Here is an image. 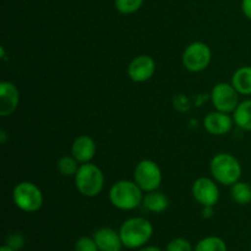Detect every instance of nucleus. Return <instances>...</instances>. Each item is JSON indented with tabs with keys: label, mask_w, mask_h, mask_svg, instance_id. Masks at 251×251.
Masks as SVG:
<instances>
[{
	"label": "nucleus",
	"mask_w": 251,
	"mask_h": 251,
	"mask_svg": "<svg viewBox=\"0 0 251 251\" xmlns=\"http://www.w3.org/2000/svg\"><path fill=\"white\" fill-rule=\"evenodd\" d=\"M123 245L127 249L145 247L153 234V227L146 218L132 217L125 221L119 229Z\"/></svg>",
	"instance_id": "1"
},
{
	"label": "nucleus",
	"mask_w": 251,
	"mask_h": 251,
	"mask_svg": "<svg viewBox=\"0 0 251 251\" xmlns=\"http://www.w3.org/2000/svg\"><path fill=\"white\" fill-rule=\"evenodd\" d=\"M109 200L119 210L132 211L142 205L144 191L135 181L119 180L110 188Z\"/></svg>",
	"instance_id": "2"
},
{
	"label": "nucleus",
	"mask_w": 251,
	"mask_h": 251,
	"mask_svg": "<svg viewBox=\"0 0 251 251\" xmlns=\"http://www.w3.org/2000/svg\"><path fill=\"white\" fill-rule=\"evenodd\" d=\"M210 172L217 183L226 186H232L239 181L242 176V164L230 153H218L211 159Z\"/></svg>",
	"instance_id": "3"
},
{
	"label": "nucleus",
	"mask_w": 251,
	"mask_h": 251,
	"mask_svg": "<svg viewBox=\"0 0 251 251\" xmlns=\"http://www.w3.org/2000/svg\"><path fill=\"white\" fill-rule=\"evenodd\" d=\"M75 186L78 193L86 198H95L104 188V174L93 163H83L75 174Z\"/></svg>",
	"instance_id": "4"
},
{
	"label": "nucleus",
	"mask_w": 251,
	"mask_h": 251,
	"mask_svg": "<svg viewBox=\"0 0 251 251\" xmlns=\"http://www.w3.org/2000/svg\"><path fill=\"white\" fill-rule=\"evenodd\" d=\"M12 200L19 210L26 213H33L41 210L43 205V194L36 184L21 181L14 188Z\"/></svg>",
	"instance_id": "5"
},
{
	"label": "nucleus",
	"mask_w": 251,
	"mask_h": 251,
	"mask_svg": "<svg viewBox=\"0 0 251 251\" xmlns=\"http://www.w3.org/2000/svg\"><path fill=\"white\" fill-rule=\"evenodd\" d=\"M134 181L142 191H154L162 184V171L152 159H142L136 164L134 171Z\"/></svg>",
	"instance_id": "6"
},
{
	"label": "nucleus",
	"mask_w": 251,
	"mask_h": 251,
	"mask_svg": "<svg viewBox=\"0 0 251 251\" xmlns=\"http://www.w3.org/2000/svg\"><path fill=\"white\" fill-rule=\"evenodd\" d=\"M212 51L203 42H193L183 51L181 63L186 70L191 73H200L205 70L211 63Z\"/></svg>",
	"instance_id": "7"
},
{
	"label": "nucleus",
	"mask_w": 251,
	"mask_h": 251,
	"mask_svg": "<svg viewBox=\"0 0 251 251\" xmlns=\"http://www.w3.org/2000/svg\"><path fill=\"white\" fill-rule=\"evenodd\" d=\"M239 93L232 83L220 82L211 91V100L216 110L225 113H233L239 104Z\"/></svg>",
	"instance_id": "8"
},
{
	"label": "nucleus",
	"mask_w": 251,
	"mask_h": 251,
	"mask_svg": "<svg viewBox=\"0 0 251 251\" xmlns=\"http://www.w3.org/2000/svg\"><path fill=\"white\" fill-rule=\"evenodd\" d=\"M217 181L210 178H199L194 181L191 193L194 199L203 206H213L220 200V189L217 186Z\"/></svg>",
	"instance_id": "9"
},
{
	"label": "nucleus",
	"mask_w": 251,
	"mask_h": 251,
	"mask_svg": "<svg viewBox=\"0 0 251 251\" xmlns=\"http://www.w3.org/2000/svg\"><path fill=\"white\" fill-rule=\"evenodd\" d=\"M156 73V61L149 55H137L127 66V75L134 82L141 83L149 81Z\"/></svg>",
	"instance_id": "10"
},
{
	"label": "nucleus",
	"mask_w": 251,
	"mask_h": 251,
	"mask_svg": "<svg viewBox=\"0 0 251 251\" xmlns=\"http://www.w3.org/2000/svg\"><path fill=\"white\" fill-rule=\"evenodd\" d=\"M234 124V119L228 113L220 112V110L208 113L203 119V127L206 131L216 136L228 134Z\"/></svg>",
	"instance_id": "11"
},
{
	"label": "nucleus",
	"mask_w": 251,
	"mask_h": 251,
	"mask_svg": "<svg viewBox=\"0 0 251 251\" xmlns=\"http://www.w3.org/2000/svg\"><path fill=\"white\" fill-rule=\"evenodd\" d=\"M20 103V91L10 81L0 82V115L9 117L17 109Z\"/></svg>",
	"instance_id": "12"
},
{
	"label": "nucleus",
	"mask_w": 251,
	"mask_h": 251,
	"mask_svg": "<svg viewBox=\"0 0 251 251\" xmlns=\"http://www.w3.org/2000/svg\"><path fill=\"white\" fill-rule=\"evenodd\" d=\"M97 146L92 137L87 135H81L74 140L71 145V154L80 162L81 164L90 163L96 156Z\"/></svg>",
	"instance_id": "13"
},
{
	"label": "nucleus",
	"mask_w": 251,
	"mask_h": 251,
	"mask_svg": "<svg viewBox=\"0 0 251 251\" xmlns=\"http://www.w3.org/2000/svg\"><path fill=\"white\" fill-rule=\"evenodd\" d=\"M93 239L100 251H122L124 247L119 232L109 227H102L96 230Z\"/></svg>",
	"instance_id": "14"
},
{
	"label": "nucleus",
	"mask_w": 251,
	"mask_h": 251,
	"mask_svg": "<svg viewBox=\"0 0 251 251\" xmlns=\"http://www.w3.org/2000/svg\"><path fill=\"white\" fill-rule=\"evenodd\" d=\"M142 206L152 213H162L168 208L169 200L163 193H159L157 190L150 191L146 195H144Z\"/></svg>",
	"instance_id": "15"
},
{
	"label": "nucleus",
	"mask_w": 251,
	"mask_h": 251,
	"mask_svg": "<svg viewBox=\"0 0 251 251\" xmlns=\"http://www.w3.org/2000/svg\"><path fill=\"white\" fill-rule=\"evenodd\" d=\"M230 83L239 95L251 96V66H242L235 70Z\"/></svg>",
	"instance_id": "16"
},
{
	"label": "nucleus",
	"mask_w": 251,
	"mask_h": 251,
	"mask_svg": "<svg viewBox=\"0 0 251 251\" xmlns=\"http://www.w3.org/2000/svg\"><path fill=\"white\" fill-rule=\"evenodd\" d=\"M235 125L245 131H251V100H243L233 112Z\"/></svg>",
	"instance_id": "17"
},
{
	"label": "nucleus",
	"mask_w": 251,
	"mask_h": 251,
	"mask_svg": "<svg viewBox=\"0 0 251 251\" xmlns=\"http://www.w3.org/2000/svg\"><path fill=\"white\" fill-rule=\"evenodd\" d=\"M230 198L238 205L251 203V185L245 181H237L230 186Z\"/></svg>",
	"instance_id": "18"
},
{
	"label": "nucleus",
	"mask_w": 251,
	"mask_h": 251,
	"mask_svg": "<svg viewBox=\"0 0 251 251\" xmlns=\"http://www.w3.org/2000/svg\"><path fill=\"white\" fill-rule=\"evenodd\" d=\"M78 163H80V162L71 154V156H63L61 158H59L56 167H58V171L61 176H75V174L77 173L78 168H80L81 166V164Z\"/></svg>",
	"instance_id": "19"
},
{
	"label": "nucleus",
	"mask_w": 251,
	"mask_h": 251,
	"mask_svg": "<svg viewBox=\"0 0 251 251\" xmlns=\"http://www.w3.org/2000/svg\"><path fill=\"white\" fill-rule=\"evenodd\" d=\"M194 251H228L227 244L220 237H206L201 239Z\"/></svg>",
	"instance_id": "20"
},
{
	"label": "nucleus",
	"mask_w": 251,
	"mask_h": 251,
	"mask_svg": "<svg viewBox=\"0 0 251 251\" xmlns=\"http://www.w3.org/2000/svg\"><path fill=\"white\" fill-rule=\"evenodd\" d=\"M144 0H114L115 9L124 15L134 14L141 9Z\"/></svg>",
	"instance_id": "21"
},
{
	"label": "nucleus",
	"mask_w": 251,
	"mask_h": 251,
	"mask_svg": "<svg viewBox=\"0 0 251 251\" xmlns=\"http://www.w3.org/2000/svg\"><path fill=\"white\" fill-rule=\"evenodd\" d=\"M167 251H194L190 242L184 238H174L167 244Z\"/></svg>",
	"instance_id": "22"
},
{
	"label": "nucleus",
	"mask_w": 251,
	"mask_h": 251,
	"mask_svg": "<svg viewBox=\"0 0 251 251\" xmlns=\"http://www.w3.org/2000/svg\"><path fill=\"white\" fill-rule=\"evenodd\" d=\"M75 251H100V249L93 237H81L76 240Z\"/></svg>",
	"instance_id": "23"
},
{
	"label": "nucleus",
	"mask_w": 251,
	"mask_h": 251,
	"mask_svg": "<svg viewBox=\"0 0 251 251\" xmlns=\"http://www.w3.org/2000/svg\"><path fill=\"white\" fill-rule=\"evenodd\" d=\"M25 243H26V240H25L24 235L20 234V233H12L6 238V245L15 251L22 250V248L25 247Z\"/></svg>",
	"instance_id": "24"
},
{
	"label": "nucleus",
	"mask_w": 251,
	"mask_h": 251,
	"mask_svg": "<svg viewBox=\"0 0 251 251\" xmlns=\"http://www.w3.org/2000/svg\"><path fill=\"white\" fill-rule=\"evenodd\" d=\"M242 11L251 21V0H242Z\"/></svg>",
	"instance_id": "25"
},
{
	"label": "nucleus",
	"mask_w": 251,
	"mask_h": 251,
	"mask_svg": "<svg viewBox=\"0 0 251 251\" xmlns=\"http://www.w3.org/2000/svg\"><path fill=\"white\" fill-rule=\"evenodd\" d=\"M203 218H211L213 216V206H203L202 208Z\"/></svg>",
	"instance_id": "26"
},
{
	"label": "nucleus",
	"mask_w": 251,
	"mask_h": 251,
	"mask_svg": "<svg viewBox=\"0 0 251 251\" xmlns=\"http://www.w3.org/2000/svg\"><path fill=\"white\" fill-rule=\"evenodd\" d=\"M139 251H162L159 248L157 247H152V245H150V247H142L140 248Z\"/></svg>",
	"instance_id": "27"
},
{
	"label": "nucleus",
	"mask_w": 251,
	"mask_h": 251,
	"mask_svg": "<svg viewBox=\"0 0 251 251\" xmlns=\"http://www.w3.org/2000/svg\"><path fill=\"white\" fill-rule=\"evenodd\" d=\"M6 140H7L6 132H5V130H1V131H0V142L4 145L5 142H6Z\"/></svg>",
	"instance_id": "28"
},
{
	"label": "nucleus",
	"mask_w": 251,
	"mask_h": 251,
	"mask_svg": "<svg viewBox=\"0 0 251 251\" xmlns=\"http://www.w3.org/2000/svg\"><path fill=\"white\" fill-rule=\"evenodd\" d=\"M0 251H15V250H14V249H11V248L7 247V245L5 244V245H2L1 248H0Z\"/></svg>",
	"instance_id": "29"
}]
</instances>
